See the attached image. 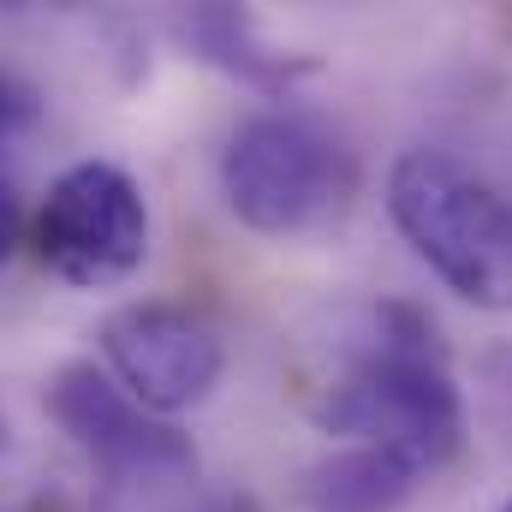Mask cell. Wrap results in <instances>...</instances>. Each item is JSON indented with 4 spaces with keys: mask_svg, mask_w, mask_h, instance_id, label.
<instances>
[{
    "mask_svg": "<svg viewBox=\"0 0 512 512\" xmlns=\"http://www.w3.org/2000/svg\"><path fill=\"white\" fill-rule=\"evenodd\" d=\"M286 393L322 435L399 453L417 477L453 465L465 447V399L441 328L405 298H346L298 322Z\"/></svg>",
    "mask_w": 512,
    "mask_h": 512,
    "instance_id": "obj_1",
    "label": "cell"
},
{
    "mask_svg": "<svg viewBox=\"0 0 512 512\" xmlns=\"http://www.w3.org/2000/svg\"><path fill=\"white\" fill-rule=\"evenodd\" d=\"M387 215L429 274L477 310H512V203L447 149L387 167Z\"/></svg>",
    "mask_w": 512,
    "mask_h": 512,
    "instance_id": "obj_2",
    "label": "cell"
},
{
    "mask_svg": "<svg viewBox=\"0 0 512 512\" xmlns=\"http://www.w3.org/2000/svg\"><path fill=\"white\" fill-rule=\"evenodd\" d=\"M221 191L251 233H322L358 197V155L316 114H251L221 149Z\"/></svg>",
    "mask_w": 512,
    "mask_h": 512,
    "instance_id": "obj_3",
    "label": "cell"
},
{
    "mask_svg": "<svg viewBox=\"0 0 512 512\" xmlns=\"http://www.w3.org/2000/svg\"><path fill=\"white\" fill-rule=\"evenodd\" d=\"M48 417L96 465V512H197V447L96 364H66L48 382Z\"/></svg>",
    "mask_w": 512,
    "mask_h": 512,
    "instance_id": "obj_4",
    "label": "cell"
},
{
    "mask_svg": "<svg viewBox=\"0 0 512 512\" xmlns=\"http://www.w3.org/2000/svg\"><path fill=\"white\" fill-rule=\"evenodd\" d=\"M30 245L42 268L66 286H84V292L120 286L149 256V203L126 167L78 161L48 185Z\"/></svg>",
    "mask_w": 512,
    "mask_h": 512,
    "instance_id": "obj_5",
    "label": "cell"
},
{
    "mask_svg": "<svg viewBox=\"0 0 512 512\" xmlns=\"http://www.w3.org/2000/svg\"><path fill=\"white\" fill-rule=\"evenodd\" d=\"M102 358H108V376L120 382L131 405H143L149 417H179L191 405H203L221 370H227V352H221V334L185 310V304H126L102 322L96 334Z\"/></svg>",
    "mask_w": 512,
    "mask_h": 512,
    "instance_id": "obj_6",
    "label": "cell"
},
{
    "mask_svg": "<svg viewBox=\"0 0 512 512\" xmlns=\"http://www.w3.org/2000/svg\"><path fill=\"white\" fill-rule=\"evenodd\" d=\"M417 489V471L382 447H334L298 471V512H399Z\"/></svg>",
    "mask_w": 512,
    "mask_h": 512,
    "instance_id": "obj_7",
    "label": "cell"
},
{
    "mask_svg": "<svg viewBox=\"0 0 512 512\" xmlns=\"http://www.w3.org/2000/svg\"><path fill=\"white\" fill-rule=\"evenodd\" d=\"M179 36H185V48H197L209 66L245 78V84H256V90H286L292 78L310 72V60H292V54L268 48L239 6H197V12L179 18Z\"/></svg>",
    "mask_w": 512,
    "mask_h": 512,
    "instance_id": "obj_8",
    "label": "cell"
},
{
    "mask_svg": "<svg viewBox=\"0 0 512 512\" xmlns=\"http://www.w3.org/2000/svg\"><path fill=\"white\" fill-rule=\"evenodd\" d=\"M30 120H36V90L0 66V143H6L12 131H24Z\"/></svg>",
    "mask_w": 512,
    "mask_h": 512,
    "instance_id": "obj_9",
    "label": "cell"
},
{
    "mask_svg": "<svg viewBox=\"0 0 512 512\" xmlns=\"http://www.w3.org/2000/svg\"><path fill=\"white\" fill-rule=\"evenodd\" d=\"M18 239H24V203H18V191L0 179V262L18 251Z\"/></svg>",
    "mask_w": 512,
    "mask_h": 512,
    "instance_id": "obj_10",
    "label": "cell"
},
{
    "mask_svg": "<svg viewBox=\"0 0 512 512\" xmlns=\"http://www.w3.org/2000/svg\"><path fill=\"white\" fill-rule=\"evenodd\" d=\"M0 453H6V417H0Z\"/></svg>",
    "mask_w": 512,
    "mask_h": 512,
    "instance_id": "obj_11",
    "label": "cell"
},
{
    "mask_svg": "<svg viewBox=\"0 0 512 512\" xmlns=\"http://www.w3.org/2000/svg\"><path fill=\"white\" fill-rule=\"evenodd\" d=\"M507 512H512V501H507Z\"/></svg>",
    "mask_w": 512,
    "mask_h": 512,
    "instance_id": "obj_12",
    "label": "cell"
}]
</instances>
